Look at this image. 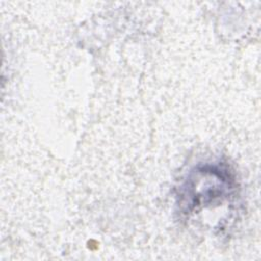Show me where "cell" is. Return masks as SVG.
I'll return each instance as SVG.
<instances>
[{"label":"cell","mask_w":261,"mask_h":261,"mask_svg":"<svg viewBox=\"0 0 261 261\" xmlns=\"http://www.w3.org/2000/svg\"><path fill=\"white\" fill-rule=\"evenodd\" d=\"M195 181L193 178L191 181L186 182V187L182 188L184 194L181 195L184 199H187L186 204L188 207H195L199 205H204L216 198H221L226 196L232 190L231 179L229 174L223 170L217 168H211L208 188H206V179L204 174V169L197 170Z\"/></svg>","instance_id":"6da1fadb"}]
</instances>
